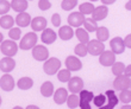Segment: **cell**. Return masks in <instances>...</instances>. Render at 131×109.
I'll list each match as a JSON object with an SVG mask.
<instances>
[{
	"mask_svg": "<svg viewBox=\"0 0 131 109\" xmlns=\"http://www.w3.org/2000/svg\"><path fill=\"white\" fill-rule=\"evenodd\" d=\"M37 40H38V37L36 32L32 31V32H29L21 38L20 43H19V49L20 50H32V49L37 45Z\"/></svg>",
	"mask_w": 131,
	"mask_h": 109,
	"instance_id": "1",
	"label": "cell"
},
{
	"mask_svg": "<svg viewBox=\"0 0 131 109\" xmlns=\"http://www.w3.org/2000/svg\"><path fill=\"white\" fill-rule=\"evenodd\" d=\"M60 69H61V61L56 57L49 58L43 64V70L49 76H52V75H55V74H57L60 71Z\"/></svg>",
	"mask_w": 131,
	"mask_h": 109,
	"instance_id": "2",
	"label": "cell"
},
{
	"mask_svg": "<svg viewBox=\"0 0 131 109\" xmlns=\"http://www.w3.org/2000/svg\"><path fill=\"white\" fill-rule=\"evenodd\" d=\"M0 50H1L3 54H5V56L13 57L18 52V45L14 40H4V42H1Z\"/></svg>",
	"mask_w": 131,
	"mask_h": 109,
	"instance_id": "3",
	"label": "cell"
},
{
	"mask_svg": "<svg viewBox=\"0 0 131 109\" xmlns=\"http://www.w3.org/2000/svg\"><path fill=\"white\" fill-rule=\"evenodd\" d=\"M87 48H88V53L92 56H100L105 51V44H104V42L99 40V39L90 40V43L87 44Z\"/></svg>",
	"mask_w": 131,
	"mask_h": 109,
	"instance_id": "4",
	"label": "cell"
},
{
	"mask_svg": "<svg viewBox=\"0 0 131 109\" xmlns=\"http://www.w3.org/2000/svg\"><path fill=\"white\" fill-rule=\"evenodd\" d=\"M131 87V78L129 76H126L125 74L121 76H116V78L113 81V88L116 90H125L129 89Z\"/></svg>",
	"mask_w": 131,
	"mask_h": 109,
	"instance_id": "5",
	"label": "cell"
},
{
	"mask_svg": "<svg viewBox=\"0 0 131 109\" xmlns=\"http://www.w3.org/2000/svg\"><path fill=\"white\" fill-rule=\"evenodd\" d=\"M32 57L38 62H45L49 59V50L45 45H36L32 49Z\"/></svg>",
	"mask_w": 131,
	"mask_h": 109,
	"instance_id": "6",
	"label": "cell"
},
{
	"mask_svg": "<svg viewBox=\"0 0 131 109\" xmlns=\"http://www.w3.org/2000/svg\"><path fill=\"white\" fill-rule=\"evenodd\" d=\"M99 63L103 66H112L116 63V53L112 50H105L99 56Z\"/></svg>",
	"mask_w": 131,
	"mask_h": 109,
	"instance_id": "7",
	"label": "cell"
},
{
	"mask_svg": "<svg viewBox=\"0 0 131 109\" xmlns=\"http://www.w3.org/2000/svg\"><path fill=\"white\" fill-rule=\"evenodd\" d=\"M110 46L111 50L114 52L116 54H121L124 53L125 49H126V45H125V42L122 37H114L111 39L110 42Z\"/></svg>",
	"mask_w": 131,
	"mask_h": 109,
	"instance_id": "8",
	"label": "cell"
},
{
	"mask_svg": "<svg viewBox=\"0 0 131 109\" xmlns=\"http://www.w3.org/2000/svg\"><path fill=\"white\" fill-rule=\"evenodd\" d=\"M86 20L85 18V14H82L81 12H72V13L68 16V25H70L72 27H80L81 25H83Z\"/></svg>",
	"mask_w": 131,
	"mask_h": 109,
	"instance_id": "9",
	"label": "cell"
},
{
	"mask_svg": "<svg viewBox=\"0 0 131 109\" xmlns=\"http://www.w3.org/2000/svg\"><path fill=\"white\" fill-rule=\"evenodd\" d=\"M94 95L90 90H82L80 92V108L81 109H92L90 106L91 101H93Z\"/></svg>",
	"mask_w": 131,
	"mask_h": 109,
	"instance_id": "10",
	"label": "cell"
},
{
	"mask_svg": "<svg viewBox=\"0 0 131 109\" xmlns=\"http://www.w3.org/2000/svg\"><path fill=\"white\" fill-rule=\"evenodd\" d=\"M66 68L70 71H79L82 69V62L80 61L78 56H68L66 58Z\"/></svg>",
	"mask_w": 131,
	"mask_h": 109,
	"instance_id": "11",
	"label": "cell"
},
{
	"mask_svg": "<svg viewBox=\"0 0 131 109\" xmlns=\"http://www.w3.org/2000/svg\"><path fill=\"white\" fill-rule=\"evenodd\" d=\"M68 90L72 94H79L83 90V81L81 77H72L68 82Z\"/></svg>",
	"mask_w": 131,
	"mask_h": 109,
	"instance_id": "12",
	"label": "cell"
},
{
	"mask_svg": "<svg viewBox=\"0 0 131 109\" xmlns=\"http://www.w3.org/2000/svg\"><path fill=\"white\" fill-rule=\"evenodd\" d=\"M105 94H106V96H107V102L105 106H103L99 109H113L114 107L118 104V102L121 101V100H119V96L116 95L114 90H107Z\"/></svg>",
	"mask_w": 131,
	"mask_h": 109,
	"instance_id": "13",
	"label": "cell"
},
{
	"mask_svg": "<svg viewBox=\"0 0 131 109\" xmlns=\"http://www.w3.org/2000/svg\"><path fill=\"white\" fill-rule=\"evenodd\" d=\"M14 85H16L14 79L10 74H5V75L1 76V78H0V87H1V89L4 91H12Z\"/></svg>",
	"mask_w": 131,
	"mask_h": 109,
	"instance_id": "14",
	"label": "cell"
},
{
	"mask_svg": "<svg viewBox=\"0 0 131 109\" xmlns=\"http://www.w3.org/2000/svg\"><path fill=\"white\" fill-rule=\"evenodd\" d=\"M14 68H16V61H14L12 57L5 56L4 58H1V61H0V70L3 72L8 74V72H11Z\"/></svg>",
	"mask_w": 131,
	"mask_h": 109,
	"instance_id": "15",
	"label": "cell"
},
{
	"mask_svg": "<svg viewBox=\"0 0 131 109\" xmlns=\"http://www.w3.org/2000/svg\"><path fill=\"white\" fill-rule=\"evenodd\" d=\"M56 38H57V33H56L54 30L51 29H45L44 31H42V34H41V40L47 45H50L52 44L56 40Z\"/></svg>",
	"mask_w": 131,
	"mask_h": 109,
	"instance_id": "16",
	"label": "cell"
},
{
	"mask_svg": "<svg viewBox=\"0 0 131 109\" xmlns=\"http://www.w3.org/2000/svg\"><path fill=\"white\" fill-rule=\"evenodd\" d=\"M107 14H108L107 5H100V6L95 7L94 12L91 14V16H92V18H93L94 20L100 21V20H104V19L107 17Z\"/></svg>",
	"mask_w": 131,
	"mask_h": 109,
	"instance_id": "17",
	"label": "cell"
},
{
	"mask_svg": "<svg viewBox=\"0 0 131 109\" xmlns=\"http://www.w3.org/2000/svg\"><path fill=\"white\" fill-rule=\"evenodd\" d=\"M74 30L70 25H64V26H61L59 30V37L62 39V40H70L73 37H74Z\"/></svg>",
	"mask_w": 131,
	"mask_h": 109,
	"instance_id": "18",
	"label": "cell"
},
{
	"mask_svg": "<svg viewBox=\"0 0 131 109\" xmlns=\"http://www.w3.org/2000/svg\"><path fill=\"white\" fill-rule=\"evenodd\" d=\"M31 16L28 13V12H21V13H18V16L16 17V24L19 27H26L29 25H31Z\"/></svg>",
	"mask_w": 131,
	"mask_h": 109,
	"instance_id": "19",
	"label": "cell"
},
{
	"mask_svg": "<svg viewBox=\"0 0 131 109\" xmlns=\"http://www.w3.org/2000/svg\"><path fill=\"white\" fill-rule=\"evenodd\" d=\"M68 91L66 88H59L54 94V102L56 104H63L68 100Z\"/></svg>",
	"mask_w": 131,
	"mask_h": 109,
	"instance_id": "20",
	"label": "cell"
},
{
	"mask_svg": "<svg viewBox=\"0 0 131 109\" xmlns=\"http://www.w3.org/2000/svg\"><path fill=\"white\" fill-rule=\"evenodd\" d=\"M31 29L35 32L44 31L47 29V19L44 17H36L31 21Z\"/></svg>",
	"mask_w": 131,
	"mask_h": 109,
	"instance_id": "21",
	"label": "cell"
},
{
	"mask_svg": "<svg viewBox=\"0 0 131 109\" xmlns=\"http://www.w3.org/2000/svg\"><path fill=\"white\" fill-rule=\"evenodd\" d=\"M28 6H29L28 0H12V1H11V7H12V10L18 12V13L25 12L26 8H28Z\"/></svg>",
	"mask_w": 131,
	"mask_h": 109,
	"instance_id": "22",
	"label": "cell"
},
{
	"mask_svg": "<svg viewBox=\"0 0 131 109\" xmlns=\"http://www.w3.org/2000/svg\"><path fill=\"white\" fill-rule=\"evenodd\" d=\"M14 23H16V19H13V17L8 16V14H4L0 18V26L5 30H11L13 27Z\"/></svg>",
	"mask_w": 131,
	"mask_h": 109,
	"instance_id": "23",
	"label": "cell"
},
{
	"mask_svg": "<svg viewBox=\"0 0 131 109\" xmlns=\"http://www.w3.org/2000/svg\"><path fill=\"white\" fill-rule=\"evenodd\" d=\"M41 94L44 97H50V96H54L55 94V90H54V84H52L50 81L44 82L43 84L41 85Z\"/></svg>",
	"mask_w": 131,
	"mask_h": 109,
	"instance_id": "24",
	"label": "cell"
},
{
	"mask_svg": "<svg viewBox=\"0 0 131 109\" xmlns=\"http://www.w3.org/2000/svg\"><path fill=\"white\" fill-rule=\"evenodd\" d=\"M76 38L79 39L80 43H85V44H88L90 43V34H88V31L85 29V27H78L75 31Z\"/></svg>",
	"mask_w": 131,
	"mask_h": 109,
	"instance_id": "25",
	"label": "cell"
},
{
	"mask_svg": "<svg viewBox=\"0 0 131 109\" xmlns=\"http://www.w3.org/2000/svg\"><path fill=\"white\" fill-rule=\"evenodd\" d=\"M32 85H34V81L30 77H21L17 82V87L20 90H29L32 88Z\"/></svg>",
	"mask_w": 131,
	"mask_h": 109,
	"instance_id": "26",
	"label": "cell"
},
{
	"mask_svg": "<svg viewBox=\"0 0 131 109\" xmlns=\"http://www.w3.org/2000/svg\"><path fill=\"white\" fill-rule=\"evenodd\" d=\"M95 34H97V39H99L101 42H106L110 38V31L105 26L98 27V30L95 31Z\"/></svg>",
	"mask_w": 131,
	"mask_h": 109,
	"instance_id": "27",
	"label": "cell"
},
{
	"mask_svg": "<svg viewBox=\"0 0 131 109\" xmlns=\"http://www.w3.org/2000/svg\"><path fill=\"white\" fill-rule=\"evenodd\" d=\"M67 104H68L69 109H75L78 107H80V95L78 96V94L69 95L68 100H67Z\"/></svg>",
	"mask_w": 131,
	"mask_h": 109,
	"instance_id": "28",
	"label": "cell"
},
{
	"mask_svg": "<svg viewBox=\"0 0 131 109\" xmlns=\"http://www.w3.org/2000/svg\"><path fill=\"white\" fill-rule=\"evenodd\" d=\"M83 27L86 29L88 32H95V31L98 30V21L94 20L93 18H86V20H85V23H83Z\"/></svg>",
	"mask_w": 131,
	"mask_h": 109,
	"instance_id": "29",
	"label": "cell"
},
{
	"mask_svg": "<svg viewBox=\"0 0 131 109\" xmlns=\"http://www.w3.org/2000/svg\"><path fill=\"white\" fill-rule=\"evenodd\" d=\"M70 70L69 69H61L59 72H57V78H59L60 82H63V83H66V82H69L70 81V78H72V74H70Z\"/></svg>",
	"mask_w": 131,
	"mask_h": 109,
	"instance_id": "30",
	"label": "cell"
},
{
	"mask_svg": "<svg viewBox=\"0 0 131 109\" xmlns=\"http://www.w3.org/2000/svg\"><path fill=\"white\" fill-rule=\"evenodd\" d=\"M95 10V7L92 3H83L79 6V11L85 16H88V14H92Z\"/></svg>",
	"mask_w": 131,
	"mask_h": 109,
	"instance_id": "31",
	"label": "cell"
},
{
	"mask_svg": "<svg viewBox=\"0 0 131 109\" xmlns=\"http://www.w3.org/2000/svg\"><path fill=\"white\" fill-rule=\"evenodd\" d=\"M111 68H112V74H113L114 76H121L125 72V68H126V66L124 65L123 62H116Z\"/></svg>",
	"mask_w": 131,
	"mask_h": 109,
	"instance_id": "32",
	"label": "cell"
},
{
	"mask_svg": "<svg viewBox=\"0 0 131 109\" xmlns=\"http://www.w3.org/2000/svg\"><path fill=\"white\" fill-rule=\"evenodd\" d=\"M74 52L78 57H85L87 53H88V48H87V44L85 43H79V44L75 46L74 49Z\"/></svg>",
	"mask_w": 131,
	"mask_h": 109,
	"instance_id": "33",
	"label": "cell"
},
{
	"mask_svg": "<svg viewBox=\"0 0 131 109\" xmlns=\"http://www.w3.org/2000/svg\"><path fill=\"white\" fill-rule=\"evenodd\" d=\"M107 102V96L106 94L104 95V94H99L98 96H95L93 99V103H94V106L98 107V108H101L103 106H105Z\"/></svg>",
	"mask_w": 131,
	"mask_h": 109,
	"instance_id": "34",
	"label": "cell"
},
{
	"mask_svg": "<svg viewBox=\"0 0 131 109\" xmlns=\"http://www.w3.org/2000/svg\"><path fill=\"white\" fill-rule=\"evenodd\" d=\"M118 96H119V100H121L124 104H128V103L131 102V90H129V89L121 90V92H119Z\"/></svg>",
	"mask_w": 131,
	"mask_h": 109,
	"instance_id": "35",
	"label": "cell"
},
{
	"mask_svg": "<svg viewBox=\"0 0 131 109\" xmlns=\"http://www.w3.org/2000/svg\"><path fill=\"white\" fill-rule=\"evenodd\" d=\"M8 37L12 40H19L21 37V30L20 27H12L10 31H8Z\"/></svg>",
	"mask_w": 131,
	"mask_h": 109,
	"instance_id": "36",
	"label": "cell"
},
{
	"mask_svg": "<svg viewBox=\"0 0 131 109\" xmlns=\"http://www.w3.org/2000/svg\"><path fill=\"white\" fill-rule=\"evenodd\" d=\"M78 5V0H62L61 7L63 11H72Z\"/></svg>",
	"mask_w": 131,
	"mask_h": 109,
	"instance_id": "37",
	"label": "cell"
},
{
	"mask_svg": "<svg viewBox=\"0 0 131 109\" xmlns=\"http://www.w3.org/2000/svg\"><path fill=\"white\" fill-rule=\"evenodd\" d=\"M11 7V4L7 1V0H0V14H7V12L10 11Z\"/></svg>",
	"mask_w": 131,
	"mask_h": 109,
	"instance_id": "38",
	"label": "cell"
},
{
	"mask_svg": "<svg viewBox=\"0 0 131 109\" xmlns=\"http://www.w3.org/2000/svg\"><path fill=\"white\" fill-rule=\"evenodd\" d=\"M51 7V3L49 0H39L38 1V8L41 11H48Z\"/></svg>",
	"mask_w": 131,
	"mask_h": 109,
	"instance_id": "39",
	"label": "cell"
},
{
	"mask_svg": "<svg viewBox=\"0 0 131 109\" xmlns=\"http://www.w3.org/2000/svg\"><path fill=\"white\" fill-rule=\"evenodd\" d=\"M51 23H52V25L56 27L61 26V16H60L59 13H54L51 16Z\"/></svg>",
	"mask_w": 131,
	"mask_h": 109,
	"instance_id": "40",
	"label": "cell"
},
{
	"mask_svg": "<svg viewBox=\"0 0 131 109\" xmlns=\"http://www.w3.org/2000/svg\"><path fill=\"white\" fill-rule=\"evenodd\" d=\"M124 42H125V45H126V48L131 49V33L128 34V36L124 38Z\"/></svg>",
	"mask_w": 131,
	"mask_h": 109,
	"instance_id": "41",
	"label": "cell"
},
{
	"mask_svg": "<svg viewBox=\"0 0 131 109\" xmlns=\"http://www.w3.org/2000/svg\"><path fill=\"white\" fill-rule=\"evenodd\" d=\"M126 76H129V77H131V64H129L126 68H125V72H124Z\"/></svg>",
	"mask_w": 131,
	"mask_h": 109,
	"instance_id": "42",
	"label": "cell"
},
{
	"mask_svg": "<svg viewBox=\"0 0 131 109\" xmlns=\"http://www.w3.org/2000/svg\"><path fill=\"white\" fill-rule=\"evenodd\" d=\"M103 5H112V4L116 3V0H100Z\"/></svg>",
	"mask_w": 131,
	"mask_h": 109,
	"instance_id": "43",
	"label": "cell"
},
{
	"mask_svg": "<svg viewBox=\"0 0 131 109\" xmlns=\"http://www.w3.org/2000/svg\"><path fill=\"white\" fill-rule=\"evenodd\" d=\"M125 8H126L128 11H131V0H129L128 3L125 4Z\"/></svg>",
	"mask_w": 131,
	"mask_h": 109,
	"instance_id": "44",
	"label": "cell"
},
{
	"mask_svg": "<svg viewBox=\"0 0 131 109\" xmlns=\"http://www.w3.org/2000/svg\"><path fill=\"white\" fill-rule=\"evenodd\" d=\"M25 109H39V107L37 106H34V104H30V106H28Z\"/></svg>",
	"mask_w": 131,
	"mask_h": 109,
	"instance_id": "45",
	"label": "cell"
},
{
	"mask_svg": "<svg viewBox=\"0 0 131 109\" xmlns=\"http://www.w3.org/2000/svg\"><path fill=\"white\" fill-rule=\"evenodd\" d=\"M121 109H131V106H130V104H129V103H128V104H124V106L122 107Z\"/></svg>",
	"mask_w": 131,
	"mask_h": 109,
	"instance_id": "46",
	"label": "cell"
},
{
	"mask_svg": "<svg viewBox=\"0 0 131 109\" xmlns=\"http://www.w3.org/2000/svg\"><path fill=\"white\" fill-rule=\"evenodd\" d=\"M0 42H4V34L0 33Z\"/></svg>",
	"mask_w": 131,
	"mask_h": 109,
	"instance_id": "47",
	"label": "cell"
},
{
	"mask_svg": "<svg viewBox=\"0 0 131 109\" xmlns=\"http://www.w3.org/2000/svg\"><path fill=\"white\" fill-rule=\"evenodd\" d=\"M13 109H23V108H21V107H14Z\"/></svg>",
	"mask_w": 131,
	"mask_h": 109,
	"instance_id": "48",
	"label": "cell"
},
{
	"mask_svg": "<svg viewBox=\"0 0 131 109\" xmlns=\"http://www.w3.org/2000/svg\"><path fill=\"white\" fill-rule=\"evenodd\" d=\"M90 1H92V3H94V1H98V0H90Z\"/></svg>",
	"mask_w": 131,
	"mask_h": 109,
	"instance_id": "49",
	"label": "cell"
},
{
	"mask_svg": "<svg viewBox=\"0 0 131 109\" xmlns=\"http://www.w3.org/2000/svg\"><path fill=\"white\" fill-rule=\"evenodd\" d=\"M29 1H32V0H29Z\"/></svg>",
	"mask_w": 131,
	"mask_h": 109,
	"instance_id": "50",
	"label": "cell"
},
{
	"mask_svg": "<svg viewBox=\"0 0 131 109\" xmlns=\"http://www.w3.org/2000/svg\"><path fill=\"white\" fill-rule=\"evenodd\" d=\"M130 90H131V87H130Z\"/></svg>",
	"mask_w": 131,
	"mask_h": 109,
	"instance_id": "51",
	"label": "cell"
}]
</instances>
